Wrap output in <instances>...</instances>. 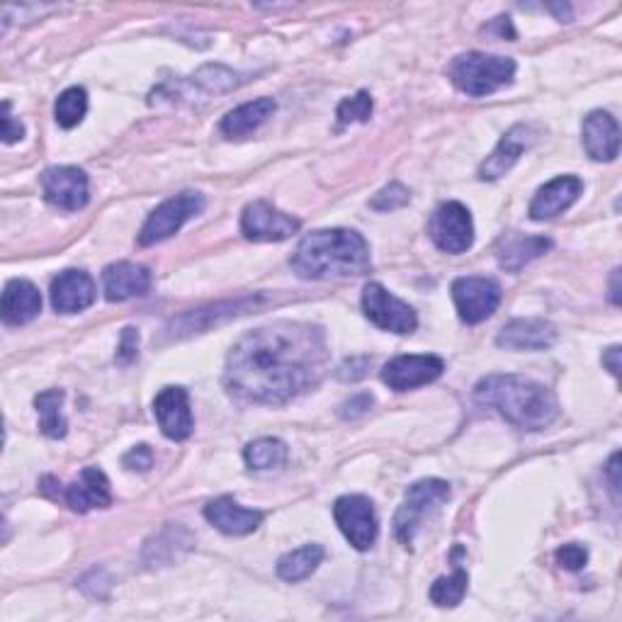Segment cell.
<instances>
[{"label":"cell","instance_id":"6da1fadb","mask_svg":"<svg viewBox=\"0 0 622 622\" xmlns=\"http://www.w3.org/2000/svg\"><path fill=\"white\" fill-rule=\"evenodd\" d=\"M328 365L322 326L275 322L241 336L227 357L224 385L248 404H287L316 387Z\"/></svg>","mask_w":622,"mask_h":622},{"label":"cell","instance_id":"7a4b0ae2","mask_svg":"<svg viewBox=\"0 0 622 622\" xmlns=\"http://www.w3.org/2000/svg\"><path fill=\"white\" fill-rule=\"evenodd\" d=\"M293 270L304 280H338V277H361L373 270L369 246L353 229H319L297 244Z\"/></svg>","mask_w":622,"mask_h":622},{"label":"cell","instance_id":"3957f363","mask_svg":"<svg viewBox=\"0 0 622 622\" xmlns=\"http://www.w3.org/2000/svg\"><path fill=\"white\" fill-rule=\"evenodd\" d=\"M474 402L496 408L515 428L542 431L560 416L557 396L535 379L519 375H488L474 389Z\"/></svg>","mask_w":622,"mask_h":622},{"label":"cell","instance_id":"277c9868","mask_svg":"<svg viewBox=\"0 0 622 622\" xmlns=\"http://www.w3.org/2000/svg\"><path fill=\"white\" fill-rule=\"evenodd\" d=\"M450 81L472 98H484L513 83L515 61L509 57L467 51L450 63Z\"/></svg>","mask_w":622,"mask_h":622},{"label":"cell","instance_id":"5b68a950","mask_svg":"<svg viewBox=\"0 0 622 622\" xmlns=\"http://www.w3.org/2000/svg\"><path fill=\"white\" fill-rule=\"evenodd\" d=\"M450 498V484L443 480H421L414 486H408L404 496V504L394 515V537L404 547H412L416 531L421 523L428 519L433 511H438L441 504Z\"/></svg>","mask_w":622,"mask_h":622},{"label":"cell","instance_id":"8992f818","mask_svg":"<svg viewBox=\"0 0 622 622\" xmlns=\"http://www.w3.org/2000/svg\"><path fill=\"white\" fill-rule=\"evenodd\" d=\"M205 209V195L195 190H185L170 197V200L158 205L147 224L139 231V244L141 246H156L166 241L174 234H178L185 224L195 219Z\"/></svg>","mask_w":622,"mask_h":622},{"label":"cell","instance_id":"52a82bcc","mask_svg":"<svg viewBox=\"0 0 622 622\" xmlns=\"http://www.w3.org/2000/svg\"><path fill=\"white\" fill-rule=\"evenodd\" d=\"M363 312L377 328L392 330V334H414L418 326V316L414 307H408L406 302L394 297L389 289H385L379 283L365 285Z\"/></svg>","mask_w":622,"mask_h":622},{"label":"cell","instance_id":"ba28073f","mask_svg":"<svg viewBox=\"0 0 622 622\" xmlns=\"http://www.w3.org/2000/svg\"><path fill=\"white\" fill-rule=\"evenodd\" d=\"M334 519L340 533L355 550H369L377 540V513L373 501L361 494L340 496L334 504Z\"/></svg>","mask_w":622,"mask_h":622},{"label":"cell","instance_id":"9c48e42d","mask_svg":"<svg viewBox=\"0 0 622 622\" xmlns=\"http://www.w3.org/2000/svg\"><path fill=\"white\" fill-rule=\"evenodd\" d=\"M428 234L433 244L445 250V254H465L474 244V224L470 209L460 203L441 205L433 211Z\"/></svg>","mask_w":622,"mask_h":622},{"label":"cell","instance_id":"30bf717a","mask_svg":"<svg viewBox=\"0 0 622 622\" xmlns=\"http://www.w3.org/2000/svg\"><path fill=\"white\" fill-rule=\"evenodd\" d=\"M453 302L465 324H482L501 304V287L492 277H460L453 283Z\"/></svg>","mask_w":622,"mask_h":622},{"label":"cell","instance_id":"8fae6325","mask_svg":"<svg viewBox=\"0 0 622 622\" xmlns=\"http://www.w3.org/2000/svg\"><path fill=\"white\" fill-rule=\"evenodd\" d=\"M299 219L285 215L270 203H250L241 215V231L248 241L268 244V241H285L293 234L299 231Z\"/></svg>","mask_w":622,"mask_h":622},{"label":"cell","instance_id":"7c38bea8","mask_svg":"<svg viewBox=\"0 0 622 622\" xmlns=\"http://www.w3.org/2000/svg\"><path fill=\"white\" fill-rule=\"evenodd\" d=\"M443 369L445 363L438 355H399L382 369V382L394 392H408L431 385L443 375Z\"/></svg>","mask_w":622,"mask_h":622},{"label":"cell","instance_id":"4fadbf2b","mask_svg":"<svg viewBox=\"0 0 622 622\" xmlns=\"http://www.w3.org/2000/svg\"><path fill=\"white\" fill-rule=\"evenodd\" d=\"M42 190L49 205H55L66 211L83 209L88 205V176L81 168L61 166L49 168L42 174Z\"/></svg>","mask_w":622,"mask_h":622},{"label":"cell","instance_id":"5bb4252c","mask_svg":"<svg viewBox=\"0 0 622 622\" xmlns=\"http://www.w3.org/2000/svg\"><path fill=\"white\" fill-rule=\"evenodd\" d=\"M154 416L164 435L170 441H185L192 435L195 418L190 412V396L182 387H164L154 399Z\"/></svg>","mask_w":622,"mask_h":622},{"label":"cell","instance_id":"9a60e30c","mask_svg":"<svg viewBox=\"0 0 622 622\" xmlns=\"http://www.w3.org/2000/svg\"><path fill=\"white\" fill-rule=\"evenodd\" d=\"M537 131L533 125H515L511 127L496 149L486 156V161L480 166V180H498L519 164L523 151H527L535 144Z\"/></svg>","mask_w":622,"mask_h":622},{"label":"cell","instance_id":"2e32d148","mask_svg":"<svg viewBox=\"0 0 622 622\" xmlns=\"http://www.w3.org/2000/svg\"><path fill=\"white\" fill-rule=\"evenodd\" d=\"M98 297L96 283L86 270H63L51 283V304L59 314H78Z\"/></svg>","mask_w":622,"mask_h":622},{"label":"cell","instance_id":"e0dca14e","mask_svg":"<svg viewBox=\"0 0 622 622\" xmlns=\"http://www.w3.org/2000/svg\"><path fill=\"white\" fill-rule=\"evenodd\" d=\"M205 519L215 525L219 533L241 537L258 531V525L263 523V513L241 506L231 496H219L205 506Z\"/></svg>","mask_w":622,"mask_h":622},{"label":"cell","instance_id":"ac0fdd59","mask_svg":"<svg viewBox=\"0 0 622 622\" xmlns=\"http://www.w3.org/2000/svg\"><path fill=\"white\" fill-rule=\"evenodd\" d=\"M557 340V328L545 319H513L498 330L496 346L506 351H547Z\"/></svg>","mask_w":622,"mask_h":622},{"label":"cell","instance_id":"d6986e66","mask_svg":"<svg viewBox=\"0 0 622 622\" xmlns=\"http://www.w3.org/2000/svg\"><path fill=\"white\" fill-rule=\"evenodd\" d=\"M581 192H584V182H581V178L576 176L554 178L552 182L545 185V188H540L537 195L533 197L531 219L545 221V219L560 217L562 211H566L579 200Z\"/></svg>","mask_w":622,"mask_h":622},{"label":"cell","instance_id":"ffe728a7","mask_svg":"<svg viewBox=\"0 0 622 622\" xmlns=\"http://www.w3.org/2000/svg\"><path fill=\"white\" fill-rule=\"evenodd\" d=\"M584 149L593 161H615L620 154V125L605 110H593L584 119Z\"/></svg>","mask_w":622,"mask_h":622},{"label":"cell","instance_id":"44dd1931","mask_svg":"<svg viewBox=\"0 0 622 622\" xmlns=\"http://www.w3.org/2000/svg\"><path fill=\"white\" fill-rule=\"evenodd\" d=\"M102 287H105V297L110 302L141 297L147 295V289L151 287V273L149 268L139 266V263H129V260L115 263V266L105 268Z\"/></svg>","mask_w":622,"mask_h":622},{"label":"cell","instance_id":"7402d4cb","mask_svg":"<svg viewBox=\"0 0 622 622\" xmlns=\"http://www.w3.org/2000/svg\"><path fill=\"white\" fill-rule=\"evenodd\" d=\"M552 248L547 236H523V234H506L496 246V260L501 270L519 273L527 263L542 258Z\"/></svg>","mask_w":622,"mask_h":622},{"label":"cell","instance_id":"603a6c76","mask_svg":"<svg viewBox=\"0 0 622 622\" xmlns=\"http://www.w3.org/2000/svg\"><path fill=\"white\" fill-rule=\"evenodd\" d=\"M66 504L78 513H88L92 509H108L112 504L108 476L98 467H86L81 472V480H76L66 488Z\"/></svg>","mask_w":622,"mask_h":622},{"label":"cell","instance_id":"cb8c5ba5","mask_svg":"<svg viewBox=\"0 0 622 622\" xmlns=\"http://www.w3.org/2000/svg\"><path fill=\"white\" fill-rule=\"evenodd\" d=\"M42 312V295L28 280H10L3 289V307L0 316L8 326L30 324L34 316Z\"/></svg>","mask_w":622,"mask_h":622},{"label":"cell","instance_id":"d4e9b609","mask_svg":"<svg viewBox=\"0 0 622 622\" xmlns=\"http://www.w3.org/2000/svg\"><path fill=\"white\" fill-rule=\"evenodd\" d=\"M275 100L273 98H258L254 102L238 105L236 110H231L227 117L221 119V135L229 139H241L248 137L250 131H256L263 122H268V117L275 112Z\"/></svg>","mask_w":622,"mask_h":622},{"label":"cell","instance_id":"484cf974","mask_svg":"<svg viewBox=\"0 0 622 622\" xmlns=\"http://www.w3.org/2000/svg\"><path fill=\"white\" fill-rule=\"evenodd\" d=\"M322 562H324L322 545H304L299 550L283 554V557L277 560V576L297 584V581L312 576Z\"/></svg>","mask_w":622,"mask_h":622},{"label":"cell","instance_id":"4316f807","mask_svg":"<svg viewBox=\"0 0 622 622\" xmlns=\"http://www.w3.org/2000/svg\"><path fill=\"white\" fill-rule=\"evenodd\" d=\"M61 404H63L61 389H47L34 396V406L39 414V431H42L47 438L57 441L66 435V418L61 414Z\"/></svg>","mask_w":622,"mask_h":622},{"label":"cell","instance_id":"83f0119b","mask_svg":"<svg viewBox=\"0 0 622 622\" xmlns=\"http://www.w3.org/2000/svg\"><path fill=\"white\" fill-rule=\"evenodd\" d=\"M244 460L250 470H275L287 462V445L277 438H258L248 443L244 450Z\"/></svg>","mask_w":622,"mask_h":622},{"label":"cell","instance_id":"f1b7e54d","mask_svg":"<svg viewBox=\"0 0 622 622\" xmlns=\"http://www.w3.org/2000/svg\"><path fill=\"white\" fill-rule=\"evenodd\" d=\"M467 584H470V576L465 569H462L460 562H455V572L450 576H441L435 579V584L431 586V601L438 605V608H455L462 603L467 593Z\"/></svg>","mask_w":622,"mask_h":622},{"label":"cell","instance_id":"f546056e","mask_svg":"<svg viewBox=\"0 0 622 622\" xmlns=\"http://www.w3.org/2000/svg\"><path fill=\"white\" fill-rule=\"evenodd\" d=\"M86 112H88V92L83 88L73 86V88L61 92L59 100H57V108H55L59 127H63V129L78 127L83 122Z\"/></svg>","mask_w":622,"mask_h":622},{"label":"cell","instance_id":"4dcf8cb0","mask_svg":"<svg viewBox=\"0 0 622 622\" xmlns=\"http://www.w3.org/2000/svg\"><path fill=\"white\" fill-rule=\"evenodd\" d=\"M180 537L182 540H188V537H192L188 531H185L182 525H178V523H168V527L164 533H158L149 545H147V552L144 554H151L154 552V557H147V562L151 564V566H156V564H168V562H174V560H178V545L174 547V542H180Z\"/></svg>","mask_w":622,"mask_h":622},{"label":"cell","instance_id":"1f68e13d","mask_svg":"<svg viewBox=\"0 0 622 622\" xmlns=\"http://www.w3.org/2000/svg\"><path fill=\"white\" fill-rule=\"evenodd\" d=\"M244 81H246V78L241 73H236L231 69H224V66H203V69L192 76V83L205 88L207 92L231 90L236 86H241Z\"/></svg>","mask_w":622,"mask_h":622},{"label":"cell","instance_id":"d6a6232c","mask_svg":"<svg viewBox=\"0 0 622 622\" xmlns=\"http://www.w3.org/2000/svg\"><path fill=\"white\" fill-rule=\"evenodd\" d=\"M336 117L340 125H353V122H367L373 117V96L367 90L355 92L353 98H346L336 110Z\"/></svg>","mask_w":622,"mask_h":622},{"label":"cell","instance_id":"836d02e7","mask_svg":"<svg viewBox=\"0 0 622 622\" xmlns=\"http://www.w3.org/2000/svg\"><path fill=\"white\" fill-rule=\"evenodd\" d=\"M408 200H412V192H408L402 182H389L387 188H382L373 200H369V207L377 211H392L408 205Z\"/></svg>","mask_w":622,"mask_h":622},{"label":"cell","instance_id":"e575fe53","mask_svg":"<svg viewBox=\"0 0 622 622\" xmlns=\"http://www.w3.org/2000/svg\"><path fill=\"white\" fill-rule=\"evenodd\" d=\"M554 557H557V564L569 569V572H579V569H584L586 562H589V550L576 545V542H572V545L560 547Z\"/></svg>","mask_w":622,"mask_h":622},{"label":"cell","instance_id":"d590c367","mask_svg":"<svg viewBox=\"0 0 622 622\" xmlns=\"http://www.w3.org/2000/svg\"><path fill=\"white\" fill-rule=\"evenodd\" d=\"M137 355H139V330L129 326V328L122 330V338H119V348H117L115 361L119 365H129L131 361H137Z\"/></svg>","mask_w":622,"mask_h":622},{"label":"cell","instance_id":"8d00e7d4","mask_svg":"<svg viewBox=\"0 0 622 622\" xmlns=\"http://www.w3.org/2000/svg\"><path fill=\"white\" fill-rule=\"evenodd\" d=\"M122 462H125V467L131 472H149L154 465V453L149 445H137L129 450Z\"/></svg>","mask_w":622,"mask_h":622},{"label":"cell","instance_id":"74e56055","mask_svg":"<svg viewBox=\"0 0 622 622\" xmlns=\"http://www.w3.org/2000/svg\"><path fill=\"white\" fill-rule=\"evenodd\" d=\"M369 365H373V357H367V355H363V357H351V361H346V363H343V365L338 367V379H343V382L363 379V377L367 375Z\"/></svg>","mask_w":622,"mask_h":622},{"label":"cell","instance_id":"f35d334b","mask_svg":"<svg viewBox=\"0 0 622 622\" xmlns=\"http://www.w3.org/2000/svg\"><path fill=\"white\" fill-rule=\"evenodd\" d=\"M373 396L369 394H355L353 399H348L346 404L340 406V416L343 418H361V416H365L367 412H369V406H373Z\"/></svg>","mask_w":622,"mask_h":622},{"label":"cell","instance_id":"ab89813d","mask_svg":"<svg viewBox=\"0 0 622 622\" xmlns=\"http://www.w3.org/2000/svg\"><path fill=\"white\" fill-rule=\"evenodd\" d=\"M24 137V127L20 122H16V117L10 115V102H3V141L6 144H16Z\"/></svg>","mask_w":622,"mask_h":622},{"label":"cell","instance_id":"60d3db41","mask_svg":"<svg viewBox=\"0 0 622 622\" xmlns=\"http://www.w3.org/2000/svg\"><path fill=\"white\" fill-rule=\"evenodd\" d=\"M603 365L611 369L613 377H620V346L603 351Z\"/></svg>","mask_w":622,"mask_h":622},{"label":"cell","instance_id":"b9f144b4","mask_svg":"<svg viewBox=\"0 0 622 622\" xmlns=\"http://www.w3.org/2000/svg\"><path fill=\"white\" fill-rule=\"evenodd\" d=\"M611 302L615 304H620V268L618 270H613V277H611Z\"/></svg>","mask_w":622,"mask_h":622}]
</instances>
